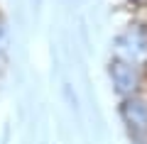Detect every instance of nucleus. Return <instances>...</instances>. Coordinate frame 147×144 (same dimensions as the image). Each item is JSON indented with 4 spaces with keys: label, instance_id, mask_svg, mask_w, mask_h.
Listing matches in <instances>:
<instances>
[{
    "label": "nucleus",
    "instance_id": "2",
    "mask_svg": "<svg viewBox=\"0 0 147 144\" xmlns=\"http://www.w3.org/2000/svg\"><path fill=\"white\" fill-rule=\"evenodd\" d=\"M118 115L127 129L130 142L147 144V93L142 90L135 95H127V98H120Z\"/></svg>",
    "mask_w": 147,
    "mask_h": 144
},
{
    "label": "nucleus",
    "instance_id": "4",
    "mask_svg": "<svg viewBox=\"0 0 147 144\" xmlns=\"http://www.w3.org/2000/svg\"><path fill=\"white\" fill-rule=\"evenodd\" d=\"M5 44H7V32H5V25L0 22V54L5 52Z\"/></svg>",
    "mask_w": 147,
    "mask_h": 144
},
{
    "label": "nucleus",
    "instance_id": "5",
    "mask_svg": "<svg viewBox=\"0 0 147 144\" xmlns=\"http://www.w3.org/2000/svg\"><path fill=\"white\" fill-rule=\"evenodd\" d=\"M132 5H142V3H145V0H130Z\"/></svg>",
    "mask_w": 147,
    "mask_h": 144
},
{
    "label": "nucleus",
    "instance_id": "1",
    "mask_svg": "<svg viewBox=\"0 0 147 144\" xmlns=\"http://www.w3.org/2000/svg\"><path fill=\"white\" fill-rule=\"evenodd\" d=\"M113 56L147 68V22H132L113 39Z\"/></svg>",
    "mask_w": 147,
    "mask_h": 144
},
{
    "label": "nucleus",
    "instance_id": "3",
    "mask_svg": "<svg viewBox=\"0 0 147 144\" xmlns=\"http://www.w3.org/2000/svg\"><path fill=\"white\" fill-rule=\"evenodd\" d=\"M108 78L118 98H127L145 90V68L120 56H113L108 61Z\"/></svg>",
    "mask_w": 147,
    "mask_h": 144
}]
</instances>
